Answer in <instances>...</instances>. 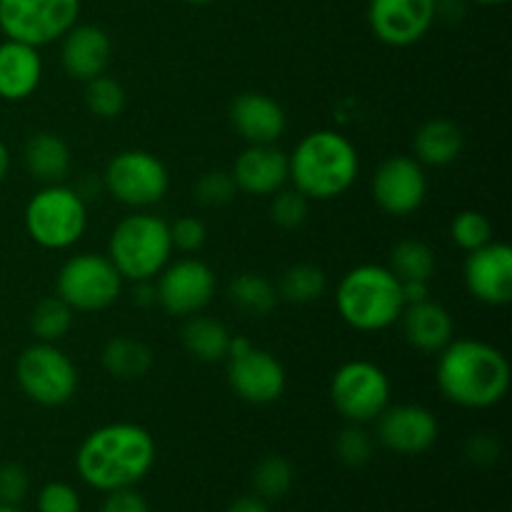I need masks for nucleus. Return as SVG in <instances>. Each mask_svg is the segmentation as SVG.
<instances>
[{"label":"nucleus","instance_id":"obj_43","mask_svg":"<svg viewBox=\"0 0 512 512\" xmlns=\"http://www.w3.org/2000/svg\"><path fill=\"white\" fill-rule=\"evenodd\" d=\"M228 512H270V508L260 498H253V495H248V498L235 500V503L228 508Z\"/></svg>","mask_w":512,"mask_h":512},{"label":"nucleus","instance_id":"obj_33","mask_svg":"<svg viewBox=\"0 0 512 512\" xmlns=\"http://www.w3.org/2000/svg\"><path fill=\"white\" fill-rule=\"evenodd\" d=\"M450 235H453L455 245L465 253H473V250L483 248L493 240V225L478 210H463L453 218L450 223Z\"/></svg>","mask_w":512,"mask_h":512},{"label":"nucleus","instance_id":"obj_39","mask_svg":"<svg viewBox=\"0 0 512 512\" xmlns=\"http://www.w3.org/2000/svg\"><path fill=\"white\" fill-rule=\"evenodd\" d=\"M40 512H80V498L68 483H48L38 495Z\"/></svg>","mask_w":512,"mask_h":512},{"label":"nucleus","instance_id":"obj_14","mask_svg":"<svg viewBox=\"0 0 512 512\" xmlns=\"http://www.w3.org/2000/svg\"><path fill=\"white\" fill-rule=\"evenodd\" d=\"M438 15V0H368V20L375 38L405 48L423 38Z\"/></svg>","mask_w":512,"mask_h":512},{"label":"nucleus","instance_id":"obj_44","mask_svg":"<svg viewBox=\"0 0 512 512\" xmlns=\"http://www.w3.org/2000/svg\"><path fill=\"white\" fill-rule=\"evenodd\" d=\"M133 300L138 305L158 303V300H155V285H150V280H140V283H135V298Z\"/></svg>","mask_w":512,"mask_h":512},{"label":"nucleus","instance_id":"obj_25","mask_svg":"<svg viewBox=\"0 0 512 512\" xmlns=\"http://www.w3.org/2000/svg\"><path fill=\"white\" fill-rule=\"evenodd\" d=\"M183 345L190 358L200 363H218L228 358L230 333L220 320L208 315H190L183 328Z\"/></svg>","mask_w":512,"mask_h":512},{"label":"nucleus","instance_id":"obj_21","mask_svg":"<svg viewBox=\"0 0 512 512\" xmlns=\"http://www.w3.org/2000/svg\"><path fill=\"white\" fill-rule=\"evenodd\" d=\"M400 323H403V335L408 345L428 355H438L453 340L455 333L453 315L430 298L423 303L405 305L400 313Z\"/></svg>","mask_w":512,"mask_h":512},{"label":"nucleus","instance_id":"obj_34","mask_svg":"<svg viewBox=\"0 0 512 512\" xmlns=\"http://www.w3.org/2000/svg\"><path fill=\"white\" fill-rule=\"evenodd\" d=\"M335 453L348 468H363L373 460V440L358 423H350L335 438Z\"/></svg>","mask_w":512,"mask_h":512},{"label":"nucleus","instance_id":"obj_35","mask_svg":"<svg viewBox=\"0 0 512 512\" xmlns=\"http://www.w3.org/2000/svg\"><path fill=\"white\" fill-rule=\"evenodd\" d=\"M308 205L310 200L305 198L300 190L280 188L278 193H273L270 218H273V223L280 225V228L295 230L305 223V218H308Z\"/></svg>","mask_w":512,"mask_h":512},{"label":"nucleus","instance_id":"obj_2","mask_svg":"<svg viewBox=\"0 0 512 512\" xmlns=\"http://www.w3.org/2000/svg\"><path fill=\"white\" fill-rule=\"evenodd\" d=\"M155 463V440L135 423H110L93 430L78 448L80 478L93 488H133Z\"/></svg>","mask_w":512,"mask_h":512},{"label":"nucleus","instance_id":"obj_27","mask_svg":"<svg viewBox=\"0 0 512 512\" xmlns=\"http://www.w3.org/2000/svg\"><path fill=\"white\" fill-rule=\"evenodd\" d=\"M230 303L250 318H263L278 305V288L260 273H240L228 285Z\"/></svg>","mask_w":512,"mask_h":512},{"label":"nucleus","instance_id":"obj_37","mask_svg":"<svg viewBox=\"0 0 512 512\" xmlns=\"http://www.w3.org/2000/svg\"><path fill=\"white\" fill-rule=\"evenodd\" d=\"M170 240H173V248L183 250V253H198L208 240V230H205L203 220L188 215L170 225Z\"/></svg>","mask_w":512,"mask_h":512},{"label":"nucleus","instance_id":"obj_20","mask_svg":"<svg viewBox=\"0 0 512 512\" xmlns=\"http://www.w3.org/2000/svg\"><path fill=\"white\" fill-rule=\"evenodd\" d=\"M230 120L248 145L275 143L285 133V110L265 93H240L230 105Z\"/></svg>","mask_w":512,"mask_h":512},{"label":"nucleus","instance_id":"obj_36","mask_svg":"<svg viewBox=\"0 0 512 512\" xmlns=\"http://www.w3.org/2000/svg\"><path fill=\"white\" fill-rule=\"evenodd\" d=\"M235 193H238V185L228 170H210V173L200 175V180L195 183V200L205 208H220V205L233 203Z\"/></svg>","mask_w":512,"mask_h":512},{"label":"nucleus","instance_id":"obj_18","mask_svg":"<svg viewBox=\"0 0 512 512\" xmlns=\"http://www.w3.org/2000/svg\"><path fill=\"white\" fill-rule=\"evenodd\" d=\"M288 175V155L275 143L248 145L233 165V180L238 190L258 198L278 193L288 183Z\"/></svg>","mask_w":512,"mask_h":512},{"label":"nucleus","instance_id":"obj_24","mask_svg":"<svg viewBox=\"0 0 512 512\" xmlns=\"http://www.w3.org/2000/svg\"><path fill=\"white\" fill-rule=\"evenodd\" d=\"M23 160L28 173L45 185L63 183L70 173V148L55 133L30 135L23 150Z\"/></svg>","mask_w":512,"mask_h":512},{"label":"nucleus","instance_id":"obj_45","mask_svg":"<svg viewBox=\"0 0 512 512\" xmlns=\"http://www.w3.org/2000/svg\"><path fill=\"white\" fill-rule=\"evenodd\" d=\"M8 170H10V153H8V148H5L3 140H0V183L5 180Z\"/></svg>","mask_w":512,"mask_h":512},{"label":"nucleus","instance_id":"obj_11","mask_svg":"<svg viewBox=\"0 0 512 512\" xmlns=\"http://www.w3.org/2000/svg\"><path fill=\"white\" fill-rule=\"evenodd\" d=\"M330 400L348 423H370L390 405V380L370 360H350L330 380Z\"/></svg>","mask_w":512,"mask_h":512},{"label":"nucleus","instance_id":"obj_10","mask_svg":"<svg viewBox=\"0 0 512 512\" xmlns=\"http://www.w3.org/2000/svg\"><path fill=\"white\" fill-rule=\"evenodd\" d=\"M123 278L108 255L80 253L63 263L58 273V295L73 310L98 313L120 298Z\"/></svg>","mask_w":512,"mask_h":512},{"label":"nucleus","instance_id":"obj_47","mask_svg":"<svg viewBox=\"0 0 512 512\" xmlns=\"http://www.w3.org/2000/svg\"><path fill=\"white\" fill-rule=\"evenodd\" d=\"M0 512H20L18 505H0Z\"/></svg>","mask_w":512,"mask_h":512},{"label":"nucleus","instance_id":"obj_29","mask_svg":"<svg viewBox=\"0 0 512 512\" xmlns=\"http://www.w3.org/2000/svg\"><path fill=\"white\" fill-rule=\"evenodd\" d=\"M325 290H328V275L313 263H298L288 268L278 285L280 298L298 305L315 303V300L323 298Z\"/></svg>","mask_w":512,"mask_h":512},{"label":"nucleus","instance_id":"obj_28","mask_svg":"<svg viewBox=\"0 0 512 512\" xmlns=\"http://www.w3.org/2000/svg\"><path fill=\"white\" fill-rule=\"evenodd\" d=\"M390 270L400 283H430L435 273V253L428 243L423 240H400L393 250H390Z\"/></svg>","mask_w":512,"mask_h":512},{"label":"nucleus","instance_id":"obj_8","mask_svg":"<svg viewBox=\"0 0 512 512\" xmlns=\"http://www.w3.org/2000/svg\"><path fill=\"white\" fill-rule=\"evenodd\" d=\"M80 15V0H0V30L33 48L60 40Z\"/></svg>","mask_w":512,"mask_h":512},{"label":"nucleus","instance_id":"obj_13","mask_svg":"<svg viewBox=\"0 0 512 512\" xmlns=\"http://www.w3.org/2000/svg\"><path fill=\"white\" fill-rule=\"evenodd\" d=\"M428 195V178L423 165L408 155L383 160L373 175V198L380 210L403 218L415 213Z\"/></svg>","mask_w":512,"mask_h":512},{"label":"nucleus","instance_id":"obj_31","mask_svg":"<svg viewBox=\"0 0 512 512\" xmlns=\"http://www.w3.org/2000/svg\"><path fill=\"white\" fill-rule=\"evenodd\" d=\"M293 480L295 470L290 460H285L283 455H268V458L260 460L253 473L255 490L265 500H278L288 495V490L293 488Z\"/></svg>","mask_w":512,"mask_h":512},{"label":"nucleus","instance_id":"obj_16","mask_svg":"<svg viewBox=\"0 0 512 512\" xmlns=\"http://www.w3.org/2000/svg\"><path fill=\"white\" fill-rule=\"evenodd\" d=\"M375 420L380 443L398 455H420L438 440V420L423 405H388Z\"/></svg>","mask_w":512,"mask_h":512},{"label":"nucleus","instance_id":"obj_38","mask_svg":"<svg viewBox=\"0 0 512 512\" xmlns=\"http://www.w3.org/2000/svg\"><path fill=\"white\" fill-rule=\"evenodd\" d=\"M28 473L18 463L0 465V505H18L28 495Z\"/></svg>","mask_w":512,"mask_h":512},{"label":"nucleus","instance_id":"obj_9","mask_svg":"<svg viewBox=\"0 0 512 512\" xmlns=\"http://www.w3.org/2000/svg\"><path fill=\"white\" fill-rule=\"evenodd\" d=\"M168 168L148 150H120L108 160L103 188L128 208H150L168 193Z\"/></svg>","mask_w":512,"mask_h":512},{"label":"nucleus","instance_id":"obj_26","mask_svg":"<svg viewBox=\"0 0 512 512\" xmlns=\"http://www.w3.org/2000/svg\"><path fill=\"white\" fill-rule=\"evenodd\" d=\"M105 373L113 375L115 380H140L153 368V350L135 338H113L105 343L103 355Z\"/></svg>","mask_w":512,"mask_h":512},{"label":"nucleus","instance_id":"obj_7","mask_svg":"<svg viewBox=\"0 0 512 512\" xmlns=\"http://www.w3.org/2000/svg\"><path fill=\"white\" fill-rule=\"evenodd\" d=\"M15 378L20 390L33 403L58 408L73 400L78 390V370L73 360L55 343H33L20 353L15 363Z\"/></svg>","mask_w":512,"mask_h":512},{"label":"nucleus","instance_id":"obj_48","mask_svg":"<svg viewBox=\"0 0 512 512\" xmlns=\"http://www.w3.org/2000/svg\"><path fill=\"white\" fill-rule=\"evenodd\" d=\"M183 3H190V5H208V3H213V0H183Z\"/></svg>","mask_w":512,"mask_h":512},{"label":"nucleus","instance_id":"obj_5","mask_svg":"<svg viewBox=\"0 0 512 512\" xmlns=\"http://www.w3.org/2000/svg\"><path fill=\"white\" fill-rule=\"evenodd\" d=\"M173 240L170 225L150 213H135L115 225L108 243V258L123 280H153L170 263Z\"/></svg>","mask_w":512,"mask_h":512},{"label":"nucleus","instance_id":"obj_12","mask_svg":"<svg viewBox=\"0 0 512 512\" xmlns=\"http://www.w3.org/2000/svg\"><path fill=\"white\" fill-rule=\"evenodd\" d=\"M215 295V273L195 258H183L168 263L160 270L155 285V300L160 308L178 318L198 315Z\"/></svg>","mask_w":512,"mask_h":512},{"label":"nucleus","instance_id":"obj_4","mask_svg":"<svg viewBox=\"0 0 512 512\" xmlns=\"http://www.w3.org/2000/svg\"><path fill=\"white\" fill-rule=\"evenodd\" d=\"M338 313L360 333H378L398 323L405 308L403 285L385 265H358L348 270L335 290Z\"/></svg>","mask_w":512,"mask_h":512},{"label":"nucleus","instance_id":"obj_19","mask_svg":"<svg viewBox=\"0 0 512 512\" xmlns=\"http://www.w3.org/2000/svg\"><path fill=\"white\" fill-rule=\"evenodd\" d=\"M110 58H113V43H110V35L98 25H73L63 35L60 60L70 78L88 83L105 73Z\"/></svg>","mask_w":512,"mask_h":512},{"label":"nucleus","instance_id":"obj_3","mask_svg":"<svg viewBox=\"0 0 512 512\" xmlns=\"http://www.w3.org/2000/svg\"><path fill=\"white\" fill-rule=\"evenodd\" d=\"M288 180L308 200H330L355 183L360 158L355 145L335 130H315L288 155Z\"/></svg>","mask_w":512,"mask_h":512},{"label":"nucleus","instance_id":"obj_41","mask_svg":"<svg viewBox=\"0 0 512 512\" xmlns=\"http://www.w3.org/2000/svg\"><path fill=\"white\" fill-rule=\"evenodd\" d=\"M465 455L473 460L475 465H493L500 455L498 440L490 438V435H475L465 443Z\"/></svg>","mask_w":512,"mask_h":512},{"label":"nucleus","instance_id":"obj_23","mask_svg":"<svg viewBox=\"0 0 512 512\" xmlns=\"http://www.w3.org/2000/svg\"><path fill=\"white\" fill-rule=\"evenodd\" d=\"M463 130L445 118H433L418 128L413 138L415 160L420 165H433V168H443V165L455 163L463 153Z\"/></svg>","mask_w":512,"mask_h":512},{"label":"nucleus","instance_id":"obj_15","mask_svg":"<svg viewBox=\"0 0 512 512\" xmlns=\"http://www.w3.org/2000/svg\"><path fill=\"white\" fill-rule=\"evenodd\" d=\"M465 288L485 305H508L512 300V248L490 240L468 253L463 265Z\"/></svg>","mask_w":512,"mask_h":512},{"label":"nucleus","instance_id":"obj_6","mask_svg":"<svg viewBox=\"0 0 512 512\" xmlns=\"http://www.w3.org/2000/svg\"><path fill=\"white\" fill-rule=\"evenodd\" d=\"M85 225H88L85 200L68 185H45L25 205V230L40 248H70L83 238Z\"/></svg>","mask_w":512,"mask_h":512},{"label":"nucleus","instance_id":"obj_22","mask_svg":"<svg viewBox=\"0 0 512 512\" xmlns=\"http://www.w3.org/2000/svg\"><path fill=\"white\" fill-rule=\"evenodd\" d=\"M43 78V60L38 48L20 40L0 43V98L25 100L38 90Z\"/></svg>","mask_w":512,"mask_h":512},{"label":"nucleus","instance_id":"obj_46","mask_svg":"<svg viewBox=\"0 0 512 512\" xmlns=\"http://www.w3.org/2000/svg\"><path fill=\"white\" fill-rule=\"evenodd\" d=\"M473 3H478V5H503V3H508V0H473Z\"/></svg>","mask_w":512,"mask_h":512},{"label":"nucleus","instance_id":"obj_40","mask_svg":"<svg viewBox=\"0 0 512 512\" xmlns=\"http://www.w3.org/2000/svg\"><path fill=\"white\" fill-rule=\"evenodd\" d=\"M100 512H150L148 503L140 493H135L133 488H120L110 490V495L105 498L103 510Z\"/></svg>","mask_w":512,"mask_h":512},{"label":"nucleus","instance_id":"obj_30","mask_svg":"<svg viewBox=\"0 0 512 512\" xmlns=\"http://www.w3.org/2000/svg\"><path fill=\"white\" fill-rule=\"evenodd\" d=\"M73 313L75 310L60 295H50L35 305L30 315V330L40 343H58L73 328Z\"/></svg>","mask_w":512,"mask_h":512},{"label":"nucleus","instance_id":"obj_1","mask_svg":"<svg viewBox=\"0 0 512 512\" xmlns=\"http://www.w3.org/2000/svg\"><path fill=\"white\" fill-rule=\"evenodd\" d=\"M438 388L460 408H493L510 390V363L483 340H450L438 353Z\"/></svg>","mask_w":512,"mask_h":512},{"label":"nucleus","instance_id":"obj_32","mask_svg":"<svg viewBox=\"0 0 512 512\" xmlns=\"http://www.w3.org/2000/svg\"><path fill=\"white\" fill-rule=\"evenodd\" d=\"M85 105L95 118H118L125 110V90L110 75H98V78L85 83Z\"/></svg>","mask_w":512,"mask_h":512},{"label":"nucleus","instance_id":"obj_17","mask_svg":"<svg viewBox=\"0 0 512 512\" xmlns=\"http://www.w3.org/2000/svg\"><path fill=\"white\" fill-rule=\"evenodd\" d=\"M228 360V383L245 403L270 405L285 393V368L268 350L253 345L248 353Z\"/></svg>","mask_w":512,"mask_h":512},{"label":"nucleus","instance_id":"obj_42","mask_svg":"<svg viewBox=\"0 0 512 512\" xmlns=\"http://www.w3.org/2000/svg\"><path fill=\"white\" fill-rule=\"evenodd\" d=\"M403 285V298H405V305H413V303H423V300L430 298V283H418V280H413V283H400Z\"/></svg>","mask_w":512,"mask_h":512}]
</instances>
